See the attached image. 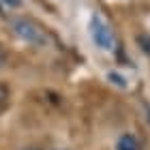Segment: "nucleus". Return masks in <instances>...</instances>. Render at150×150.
<instances>
[{
  "label": "nucleus",
  "instance_id": "nucleus-1",
  "mask_svg": "<svg viewBox=\"0 0 150 150\" xmlns=\"http://www.w3.org/2000/svg\"><path fill=\"white\" fill-rule=\"evenodd\" d=\"M11 30L15 32L17 39H22V41H26V43H30L35 47H45L50 43L47 30L30 17H13L11 19Z\"/></svg>",
  "mask_w": 150,
  "mask_h": 150
},
{
  "label": "nucleus",
  "instance_id": "nucleus-2",
  "mask_svg": "<svg viewBox=\"0 0 150 150\" xmlns=\"http://www.w3.org/2000/svg\"><path fill=\"white\" fill-rule=\"evenodd\" d=\"M90 37H92L94 43H97V47H101L103 52H112L114 45H116L114 30L110 28V24H107L103 17L97 15V13L90 17Z\"/></svg>",
  "mask_w": 150,
  "mask_h": 150
},
{
  "label": "nucleus",
  "instance_id": "nucleus-3",
  "mask_svg": "<svg viewBox=\"0 0 150 150\" xmlns=\"http://www.w3.org/2000/svg\"><path fill=\"white\" fill-rule=\"evenodd\" d=\"M116 150H139V142L133 133H125L116 142Z\"/></svg>",
  "mask_w": 150,
  "mask_h": 150
},
{
  "label": "nucleus",
  "instance_id": "nucleus-4",
  "mask_svg": "<svg viewBox=\"0 0 150 150\" xmlns=\"http://www.w3.org/2000/svg\"><path fill=\"white\" fill-rule=\"evenodd\" d=\"M137 45L146 56H150V35H137Z\"/></svg>",
  "mask_w": 150,
  "mask_h": 150
},
{
  "label": "nucleus",
  "instance_id": "nucleus-5",
  "mask_svg": "<svg viewBox=\"0 0 150 150\" xmlns=\"http://www.w3.org/2000/svg\"><path fill=\"white\" fill-rule=\"evenodd\" d=\"M9 97H11V90H9V86H6L4 81H0V107L9 103Z\"/></svg>",
  "mask_w": 150,
  "mask_h": 150
},
{
  "label": "nucleus",
  "instance_id": "nucleus-6",
  "mask_svg": "<svg viewBox=\"0 0 150 150\" xmlns=\"http://www.w3.org/2000/svg\"><path fill=\"white\" fill-rule=\"evenodd\" d=\"M2 2L11 4V6H19V4H22V0H2Z\"/></svg>",
  "mask_w": 150,
  "mask_h": 150
},
{
  "label": "nucleus",
  "instance_id": "nucleus-7",
  "mask_svg": "<svg viewBox=\"0 0 150 150\" xmlns=\"http://www.w3.org/2000/svg\"><path fill=\"white\" fill-rule=\"evenodd\" d=\"M4 64V54H2V50H0V67Z\"/></svg>",
  "mask_w": 150,
  "mask_h": 150
},
{
  "label": "nucleus",
  "instance_id": "nucleus-8",
  "mask_svg": "<svg viewBox=\"0 0 150 150\" xmlns=\"http://www.w3.org/2000/svg\"><path fill=\"white\" fill-rule=\"evenodd\" d=\"M146 118H148V122H150V107H148V116H146Z\"/></svg>",
  "mask_w": 150,
  "mask_h": 150
},
{
  "label": "nucleus",
  "instance_id": "nucleus-9",
  "mask_svg": "<svg viewBox=\"0 0 150 150\" xmlns=\"http://www.w3.org/2000/svg\"><path fill=\"white\" fill-rule=\"evenodd\" d=\"M24 150H41V148H24Z\"/></svg>",
  "mask_w": 150,
  "mask_h": 150
}]
</instances>
